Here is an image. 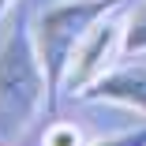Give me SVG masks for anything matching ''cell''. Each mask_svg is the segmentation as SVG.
Here are the masks:
<instances>
[{"label": "cell", "mask_w": 146, "mask_h": 146, "mask_svg": "<svg viewBox=\"0 0 146 146\" xmlns=\"http://www.w3.org/2000/svg\"><path fill=\"white\" fill-rule=\"evenodd\" d=\"M120 8V0H68V4H56L38 19V30H34V45L38 56L49 71V86L60 90L64 71L71 64V56L79 49V41L90 34V26L98 19H105L109 11Z\"/></svg>", "instance_id": "7a4b0ae2"}, {"label": "cell", "mask_w": 146, "mask_h": 146, "mask_svg": "<svg viewBox=\"0 0 146 146\" xmlns=\"http://www.w3.org/2000/svg\"><path fill=\"white\" fill-rule=\"evenodd\" d=\"M41 146H82V131L75 124H64V120H56L45 127V139Z\"/></svg>", "instance_id": "8992f818"}, {"label": "cell", "mask_w": 146, "mask_h": 146, "mask_svg": "<svg viewBox=\"0 0 146 146\" xmlns=\"http://www.w3.org/2000/svg\"><path fill=\"white\" fill-rule=\"evenodd\" d=\"M52 86L34 34L8 30L0 41V142H15L49 105Z\"/></svg>", "instance_id": "6da1fadb"}, {"label": "cell", "mask_w": 146, "mask_h": 146, "mask_svg": "<svg viewBox=\"0 0 146 146\" xmlns=\"http://www.w3.org/2000/svg\"><path fill=\"white\" fill-rule=\"evenodd\" d=\"M98 146H146V127L142 131H127V135H116V139H105Z\"/></svg>", "instance_id": "52a82bcc"}, {"label": "cell", "mask_w": 146, "mask_h": 146, "mask_svg": "<svg viewBox=\"0 0 146 146\" xmlns=\"http://www.w3.org/2000/svg\"><path fill=\"white\" fill-rule=\"evenodd\" d=\"M86 98H98V101H116V105H127L146 112V68L142 64H127V68H116L109 75H101Z\"/></svg>", "instance_id": "277c9868"}, {"label": "cell", "mask_w": 146, "mask_h": 146, "mask_svg": "<svg viewBox=\"0 0 146 146\" xmlns=\"http://www.w3.org/2000/svg\"><path fill=\"white\" fill-rule=\"evenodd\" d=\"M124 52V23H116V19H98L90 26V34H86L71 56V64L64 71V90L75 98V94H86L90 86L109 75L112 60Z\"/></svg>", "instance_id": "3957f363"}, {"label": "cell", "mask_w": 146, "mask_h": 146, "mask_svg": "<svg viewBox=\"0 0 146 146\" xmlns=\"http://www.w3.org/2000/svg\"><path fill=\"white\" fill-rule=\"evenodd\" d=\"M8 4H11V0H0V19H4V11H8Z\"/></svg>", "instance_id": "ba28073f"}, {"label": "cell", "mask_w": 146, "mask_h": 146, "mask_svg": "<svg viewBox=\"0 0 146 146\" xmlns=\"http://www.w3.org/2000/svg\"><path fill=\"white\" fill-rule=\"evenodd\" d=\"M124 52H146V0L127 15L124 23Z\"/></svg>", "instance_id": "5b68a950"}]
</instances>
